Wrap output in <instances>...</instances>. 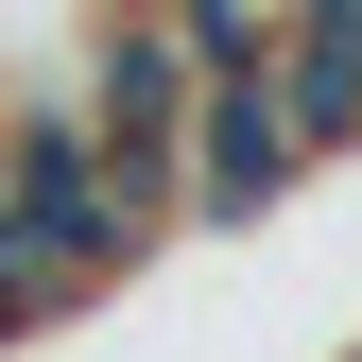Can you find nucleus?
Returning <instances> with one entry per match:
<instances>
[{"label": "nucleus", "instance_id": "1", "mask_svg": "<svg viewBox=\"0 0 362 362\" xmlns=\"http://www.w3.org/2000/svg\"><path fill=\"white\" fill-rule=\"evenodd\" d=\"M293 104H276V52L259 69H207V104H190V224H259V207H293Z\"/></svg>", "mask_w": 362, "mask_h": 362}]
</instances>
